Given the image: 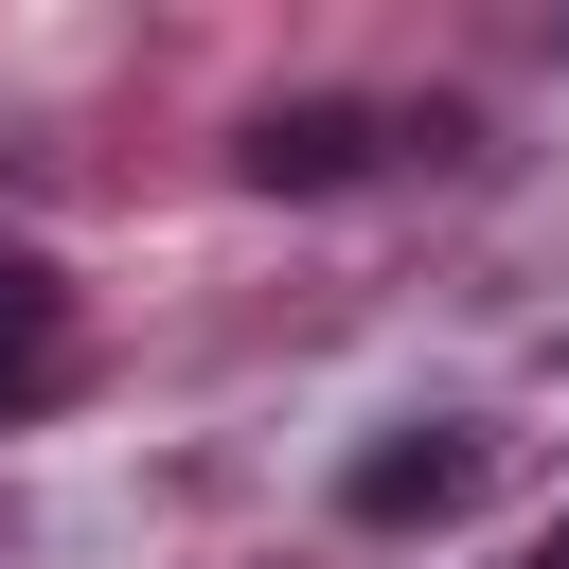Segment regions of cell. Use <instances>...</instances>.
I'll return each mask as SVG.
<instances>
[{
	"label": "cell",
	"instance_id": "obj_1",
	"mask_svg": "<svg viewBox=\"0 0 569 569\" xmlns=\"http://www.w3.org/2000/svg\"><path fill=\"white\" fill-rule=\"evenodd\" d=\"M480 480H498V445H480V427H391V445H356V462H338V516H356V533H445Z\"/></svg>",
	"mask_w": 569,
	"mask_h": 569
},
{
	"label": "cell",
	"instance_id": "obj_2",
	"mask_svg": "<svg viewBox=\"0 0 569 569\" xmlns=\"http://www.w3.org/2000/svg\"><path fill=\"white\" fill-rule=\"evenodd\" d=\"M373 142H391L373 107H338V89H302V107H267V124L231 142V160H249V196H338V178H373Z\"/></svg>",
	"mask_w": 569,
	"mask_h": 569
},
{
	"label": "cell",
	"instance_id": "obj_3",
	"mask_svg": "<svg viewBox=\"0 0 569 569\" xmlns=\"http://www.w3.org/2000/svg\"><path fill=\"white\" fill-rule=\"evenodd\" d=\"M53 391H71V284H53L36 249H0V427L53 409Z\"/></svg>",
	"mask_w": 569,
	"mask_h": 569
},
{
	"label": "cell",
	"instance_id": "obj_4",
	"mask_svg": "<svg viewBox=\"0 0 569 569\" xmlns=\"http://www.w3.org/2000/svg\"><path fill=\"white\" fill-rule=\"evenodd\" d=\"M533 569H569V533H551V551H533Z\"/></svg>",
	"mask_w": 569,
	"mask_h": 569
}]
</instances>
